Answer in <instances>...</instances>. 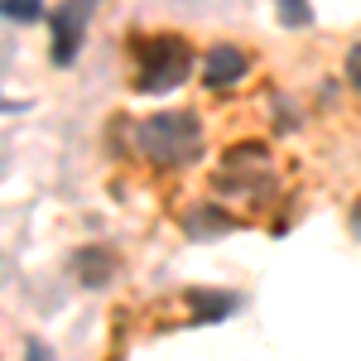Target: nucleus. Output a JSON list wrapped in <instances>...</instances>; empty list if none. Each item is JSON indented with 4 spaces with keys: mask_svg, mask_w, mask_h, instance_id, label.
Segmentation results:
<instances>
[{
    "mask_svg": "<svg viewBox=\"0 0 361 361\" xmlns=\"http://www.w3.org/2000/svg\"><path fill=\"white\" fill-rule=\"evenodd\" d=\"M140 140V149L154 159V164H183V159H193L197 154V145H202V126H197V116H154V121H145L135 130Z\"/></svg>",
    "mask_w": 361,
    "mask_h": 361,
    "instance_id": "1",
    "label": "nucleus"
},
{
    "mask_svg": "<svg viewBox=\"0 0 361 361\" xmlns=\"http://www.w3.org/2000/svg\"><path fill=\"white\" fill-rule=\"evenodd\" d=\"M188 68H193V54H188L183 39H169V34L164 39H149L135 87L140 92H154V97H159V92H173V87H183Z\"/></svg>",
    "mask_w": 361,
    "mask_h": 361,
    "instance_id": "2",
    "label": "nucleus"
},
{
    "mask_svg": "<svg viewBox=\"0 0 361 361\" xmlns=\"http://www.w3.org/2000/svg\"><path fill=\"white\" fill-rule=\"evenodd\" d=\"M87 5H92V0H73V5H63V15L54 20V34H58V39H54V63H58V68L78 58V44H82L87 15H92Z\"/></svg>",
    "mask_w": 361,
    "mask_h": 361,
    "instance_id": "3",
    "label": "nucleus"
},
{
    "mask_svg": "<svg viewBox=\"0 0 361 361\" xmlns=\"http://www.w3.org/2000/svg\"><path fill=\"white\" fill-rule=\"evenodd\" d=\"M246 54L236 49V44H217L212 54H207V63H202V82L212 87V92H222V87H231V82H241L246 78Z\"/></svg>",
    "mask_w": 361,
    "mask_h": 361,
    "instance_id": "4",
    "label": "nucleus"
},
{
    "mask_svg": "<svg viewBox=\"0 0 361 361\" xmlns=\"http://www.w3.org/2000/svg\"><path fill=\"white\" fill-rule=\"evenodd\" d=\"M0 20H10V25H34V20H44V0H0Z\"/></svg>",
    "mask_w": 361,
    "mask_h": 361,
    "instance_id": "5",
    "label": "nucleus"
},
{
    "mask_svg": "<svg viewBox=\"0 0 361 361\" xmlns=\"http://www.w3.org/2000/svg\"><path fill=\"white\" fill-rule=\"evenodd\" d=\"M188 304L197 308V323H212V318H222L236 299H226V294H188Z\"/></svg>",
    "mask_w": 361,
    "mask_h": 361,
    "instance_id": "6",
    "label": "nucleus"
},
{
    "mask_svg": "<svg viewBox=\"0 0 361 361\" xmlns=\"http://www.w3.org/2000/svg\"><path fill=\"white\" fill-rule=\"evenodd\" d=\"M284 25H308L304 0H284Z\"/></svg>",
    "mask_w": 361,
    "mask_h": 361,
    "instance_id": "7",
    "label": "nucleus"
},
{
    "mask_svg": "<svg viewBox=\"0 0 361 361\" xmlns=\"http://www.w3.org/2000/svg\"><path fill=\"white\" fill-rule=\"evenodd\" d=\"M347 78H352V87H361V44L347 54Z\"/></svg>",
    "mask_w": 361,
    "mask_h": 361,
    "instance_id": "8",
    "label": "nucleus"
},
{
    "mask_svg": "<svg viewBox=\"0 0 361 361\" xmlns=\"http://www.w3.org/2000/svg\"><path fill=\"white\" fill-rule=\"evenodd\" d=\"M352 231L361 236V202H357V212H352Z\"/></svg>",
    "mask_w": 361,
    "mask_h": 361,
    "instance_id": "9",
    "label": "nucleus"
}]
</instances>
